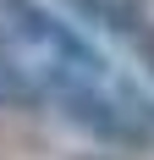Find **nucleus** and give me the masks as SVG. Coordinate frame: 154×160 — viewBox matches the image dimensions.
<instances>
[{
  "label": "nucleus",
  "instance_id": "2",
  "mask_svg": "<svg viewBox=\"0 0 154 160\" xmlns=\"http://www.w3.org/2000/svg\"><path fill=\"white\" fill-rule=\"evenodd\" d=\"M61 6L77 17V28H88V33H110V39H127V44L149 28L143 0H61Z\"/></svg>",
  "mask_w": 154,
  "mask_h": 160
},
{
  "label": "nucleus",
  "instance_id": "4",
  "mask_svg": "<svg viewBox=\"0 0 154 160\" xmlns=\"http://www.w3.org/2000/svg\"><path fill=\"white\" fill-rule=\"evenodd\" d=\"M127 50L138 55V66H143V72H149V78H154V17H149V28H143V33H138V39H132V44H127Z\"/></svg>",
  "mask_w": 154,
  "mask_h": 160
},
{
  "label": "nucleus",
  "instance_id": "3",
  "mask_svg": "<svg viewBox=\"0 0 154 160\" xmlns=\"http://www.w3.org/2000/svg\"><path fill=\"white\" fill-rule=\"evenodd\" d=\"M39 105H50L44 72H39V66H28L17 50L0 44V111H39Z\"/></svg>",
  "mask_w": 154,
  "mask_h": 160
},
{
  "label": "nucleus",
  "instance_id": "1",
  "mask_svg": "<svg viewBox=\"0 0 154 160\" xmlns=\"http://www.w3.org/2000/svg\"><path fill=\"white\" fill-rule=\"evenodd\" d=\"M44 94H50V111L61 116L66 127H77L83 138H94V144H110V149L154 144V127L138 111V94L132 88H110V78L44 72Z\"/></svg>",
  "mask_w": 154,
  "mask_h": 160
}]
</instances>
